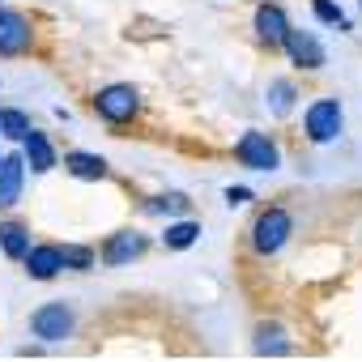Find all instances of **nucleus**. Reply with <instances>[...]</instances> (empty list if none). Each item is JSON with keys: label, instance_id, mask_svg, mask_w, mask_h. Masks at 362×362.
I'll use <instances>...</instances> for the list:
<instances>
[{"label": "nucleus", "instance_id": "f03ea898", "mask_svg": "<svg viewBox=\"0 0 362 362\" xmlns=\"http://www.w3.org/2000/svg\"><path fill=\"white\" fill-rule=\"evenodd\" d=\"M30 337H39V345H60L77 332V307L69 298H52V303H39L26 320Z\"/></svg>", "mask_w": 362, "mask_h": 362}, {"label": "nucleus", "instance_id": "aec40b11", "mask_svg": "<svg viewBox=\"0 0 362 362\" xmlns=\"http://www.w3.org/2000/svg\"><path fill=\"white\" fill-rule=\"evenodd\" d=\"M30 128L35 124H30V115L22 107H0V136H5V141H22Z\"/></svg>", "mask_w": 362, "mask_h": 362}, {"label": "nucleus", "instance_id": "9d476101", "mask_svg": "<svg viewBox=\"0 0 362 362\" xmlns=\"http://www.w3.org/2000/svg\"><path fill=\"white\" fill-rule=\"evenodd\" d=\"M18 149H22L26 170H35V175H47V170H56V166H60L56 145H52V141H47V132H39V128H30V132L18 141Z\"/></svg>", "mask_w": 362, "mask_h": 362}, {"label": "nucleus", "instance_id": "393cba45", "mask_svg": "<svg viewBox=\"0 0 362 362\" xmlns=\"http://www.w3.org/2000/svg\"><path fill=\"white\" fill-rule=\"evenodd\" d=\"M0 158H5V153H0Z\"/></svg>", "mask_w": 362, "mask_h": 362}, {"label": "nucleus", "instance_id": "f257e3e1", "mask_svg": "<svg viewBox=\"0 0 362 362\" xmlns=\"http://www.w3.org/2000/svg\"><path fill=\"white\" fill-rule=\"evenodd\" d=\"M294 239V214L290 209H281V205H269V209H260L256 214V222H252V230H247V243H252V252L256 256H277L286 243Z\"/></svg>", "mask_w": 362, "mask_h": 362}, {"label": "nucleus", "instance_id": "5701e85b", "mask_svg": "<svg viewBox=\"0 0 362 362\" xmlns=\"http://www.w3.org/2000/svg\"><path fill=\"white\" fill-rule=\"evenodd\" d=\"M0 9H5V0H0Z\"/></svg>", "mask_w": 362, "mask_h": 362}, {"label": "nucleus", "instance_id": "7ed1b4c3", "mask_svg": "<svg viewBox=\"0 0 362 362\" xmlns=\"http://www.w3.org/2000/svg\"><path fill=\"white\" fill-rule=\"evenodd\" d=\"M90 107H94V115H98L103 124L128 128V124L141 115V90L128 86V81H111V86H103V90L90 98Z\"/></svg>", "mask_w": 362, "mask_h": 362}, {"label": "nucleus", "instance_id": "ddd939ff", "mask_svg": "<svg viewBox=\"0 0 362 362\" xmlns=\"http://www.w3.org/2000/svg\"><path fill=\"white\" fill-rule=\"evenodd\" d=\"M252 354H260V358H286V354H294V341H290V332L277 320H260L256 332H252Z\"/></svg>", "mask_w": 362, "mask_h": 362}, {"label": "nucleus", "instance_id": "f8f14e48", "mask_svg": "<svg viewBox=\"0 0 362 362\" xmlns=\"http://www.w3.org/2000/svg\"><path fill=\"white\" fill-rule=\"evenodd\" d=\"M22 188H26V162L18 149V153L0 158V209H13L22 201Z\"/></svg>", "mask_w": 362, "mask_h": 362}, {"label": "nucleus", "instance_id": "9b49d317", "mask_svg": "<svg viewBox=\"0 0 362 362\" xmlns=\"http://www.w3.org/2000/svg\"><path fill=\"white\" fill-rule=\"evenodd\" d=\"M22 264H26V277L30 281H56L64 273L60 243H30V252L22 256Z\"/></svg>", "mask_w": 362, "mask_h": 362}, {"label": "nucleus", "instance_id": "a211bd4d", "mask_svg": "<svg viewBox=\"0 0 362 362\" xmlns=\"http://www.w3.org/2000/svg\"><path fill=\"white\" fill-rule=\"evenodd\" d=\"M0 252H5L9 260H22L30 252V226L26 222H0Z\"/></svg>", "mask_w": 362, "mask_h": 362}, {"label": "nucleus", "instance_id": "dca6fc26", "mask_svg": "<svg viewBox=\"0 0 362 362\" xmlns=\"http://www.w3.org/2000/svg\"><path fill=\"white\" fill-rule=\"evenodd\" d=\"M201 222L197 218H175V222H166V230H162V247L166 252H188V247H197L201 243Z\"/></svg>", "mask_w": 362, "mask_h": 362}, {"label": "nucleus", "instance_id": "6ab92c4d", "mask_svg": "<svg viewBox=\"0 0 362 362\" xmlns=\"http://www.w3.org/2000/svg\"><path fill=\"white\" fill-rule=\"evenodd\" d=\"M60 260H64V273H94L98 269V252L90 243H60Z\"/></svg>", "mask_w": 362, "mask_h": 362}, {"label": "nucleus", "instance_id": "0eeeda50", "mask_svg": "<svg viewBox=\"0 0 362 362\" xmlns=\"http://www.w3.org/2000/svg\"><path fill=\"white\" fill-rule=\"evenodd\" d=\"M30 47H35V22L22 9H0V56L18 60L30 56Z\"/></svg>", "mask_w": 362, "mask_h": 362}, {"label": "nucleus", "instance_id": "423d86ee", "mask_svg": "<svg viewBox=\"0 0 362 362\" xmlns=\"http://www.w3.org/2000/svg\"><path fill=\"white\" fill-rule=\"evenodd\" d=\"M281 52L290 56V64H294L298 73H320V69L328 64V52H324V43L315 39V30H298V26H290L286 39H281Z\"/></svg>", "mask_w": 362, "mask_h": 362}, {"label": "nucleus", "instance_id": "6e6552de", "mask_svg": "<svg viewBox=\"0 0 362 362\" xmlns=\"http://www.w3.org/2000/svg\"><path fill=\"white\" fill-rule=\"evenodd\" d=\"M145 252H149V239H145L141 230H115V235H107V243L98 247V260H103L107 269H124V264L141 260Z\"/></svg>", "mask_w": 362, "mask_h": 362}, {"label": "nucleus", "instance_id": "4468645a", "mask_svg": "<svg viewBox=\"0 0 362 362\" xmlns=\"http://www.w3.org/2000/svg\"><path fill=\"white\" fill-rule=\"evenodd\" d=\"M64 170L73 179H81V184H98V179L111 175V162L103 153H90V149H69L64 153Z\"/></svg>", "mask_w": 362, "mask_h": 362}, {"label": "nucleus", "instance_id": "412c9836", "mask_svg": "<svg viewBox=\"0 0 362 362\" xmlns=\"http://www.w3.org/2000/svg\"><path fill=\"white\" fill-rule=\"evenodd\" d=\"M311 13H315V22L337 26V30L349 35V18H345V9H341V0H311Z\"/></svg>", "mask_w": 362, "mask_h": 362}, {"label": "nucleus", "instance_id": "39448f33", "mask_svg": "<svg viewBox=\"0 0 362 362\" xmlns=\"http://www.w3.org/2000/svg\"><path fill=\"white\" fill-rule=\"evenodd\" d=\"M235 162L247 166V170L273 175V170H281V149H277V141H273L269 132L247 128V132H239V141H235Z\"/></svg>", "mask_w": 362, "mask_h": 362}, {"label": "nucleus", "instance_id": "4be33fe9", "mask_svg": "<svg viewBox=\"0 0 362 362\" xmlns=\"http://www.w3.org/2000/svg\"><path fill=\"white\" fill-rule=\"evenodd\" d=\"M256 197H252V188H226V205L230 209H243V205H252Z\"/></svg>", "mask_w": 362, "mask_h": 362}, {"label": "nucleus", "instance_id": "2eb2a0df", "mask_svg": "<svg viewBox=\"0 0 362 362\" xmlns=\"http://www.w3.org/2000/svg\"><path fill=\"white\" fill-rule=\"evenodd\" d=\"M298 98H303V90H298L294 77H273V81L264 86V107H269L273 119H286V115L298 107Z\"/></svg>", "mask_w": 362, "mask_h": 362}, {"label": "nucleus", "instance_id": "f3484780", "mask_svg": "<svg viewBox=\"0 0 362 362\" xmlns=\"http://www.w3.org/2000/svg\"><path fill=\"white\" fill-rule=\"evenodd\" d=\"M149 218H188L192 214V201H188V192H162V197H149L145 205H141Z\"/></svg>", "mask_w": 362, "mask_h": 362}, {"label": "nucleus", "instance_id": "20e7f679", "mask_svg": "<svg viewBox=\"0 0 362 362\" xmlns=\"http://www.w3.org/2000/svg\"><path fill=\"white\" fill-rule=\"evenodd\" d=\"M303 132H307L311 145H332L345 132V107H341V98L337 94L311 98L307 111H303Z\"/></svg>", "mask_w": 362, "mask_h": 362}, {"label": "nucleus", "instance_id": "b1692460", "mask_svg": "<svg viewBox=\"0 0 362 362\" xmlns=\"http://www.w3.org/2000/svg\"><path fill=\"white\" fill-rule=\"evenodd\" d=\"M358 9H362V0H358Z\"/></svg>", "mask_w": 362, "mask_h": 362}, {"label": "nucleus", "instance_id": "1a4fd4ad", "mask_svg": "<svg viewBox=\"0 0 362 362\" xmlns=\"http://www.w3.org/2000/svg\"><path fill=\"white\" fill-rule=\"evenodd\" d=\"M252 30H256V39L273 52V47H281V39H286V30H290V18H286V9L277 5V0H260L256 13H252Z\"/></svg>", "mask_w": 362, "mask_h": 362}]
</instances>
